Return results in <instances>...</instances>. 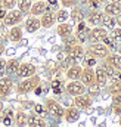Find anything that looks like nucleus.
<instances>
[{
  "label": "nucleus",
  "instance_id": "9d476101",
  "mask_svg": "<svg viewBox=\"0 0 121 127\" xmlns=\"http://www.w3.org/2000/svg\"><path fill=\"white\" fill-rule=\"evenodd\" d=\"M80 81L86 86V87H91L96 84V77H94V69L90 66H86L83 68V72H81V77H80Z\"/></svg>",
  "mask_w": 121,
  "mask_h": 127
},
{
  "label": "nucleus",
  "instance_id": "a19ab883",
  "mask_svg": "<svg viewBox=\"0 0 121 127\" xmlns=\"http://www.w3.org/2000/svg\"><path fill=\"white\" fill-rule=\"evenodd\" d=\"M46 4H47V9H49V10H50L52 7L55 9V7H58V0H47Z\"/></svg>",
  "mask_w": 121,
  "mask_h": 127
},
{
  "label": "nucleus",
  "instance_id": "37998d69",
  "mask_svg": "<svg viewBox=\"0 0 121 127\" xmlns=\"http://www.w3.org/2000/svg\"><path fill=\"white\" fill-rule=\"evenodd\" d=\"M34 109H35L34 112H37V114H43V112L46 111V109H44V106H43V105H40V103H37V105L34 106Z\"/></svg>",
  "mask_w": 121,
  "mask_h": 127
},
{
  "label": "nucleus",
  "instance_id": "c756f323",
  "mask_svg": "<svg viewBox=\"0 0 121 127\" xmlns=\"http://www.w3.org/2000/svg\"><path fill=\"white\" fill-rule=\"evenodd\" d=\"M102 27H105L106 30H112V28H115V27H117L115 16L105 15V16H103V21H102Z\"/></svg>",
  "mask_w": 121,
  "mask_h": 127
},
{
  "label": "nucleus",
  "instance_id": "0eeeda50",
  "mask_svg": "<svg viewBox=\"0 0 121 127\" xmlns=\"http://www.w3.org/2000/svg\"><path fill=\"white\" fill-rule=\"evenodd\" d=\"M13 90V80L10 75H3L0 78V97L4 99L12 93Z\"/></svg>",
  "mask_w": 121,
  "mask_h": 127
},
{
  "label": "nucleus",
  "instance_id": "09e8293b",
  "mask_svg": "<svg viewBox=\"0 0 121 127\" xmlns=\"http://www.w3.org/2000/svg\"><path fill=\"white\" fill-rule=\"evenodd\" d=\"M3 52H4V46L3 43H0V55H3Z\"/></svg>",
  "mask_w": 121,
  "mask_h": 127
},
{
  "label": "nucleus",
  "instance_id": "20e7f679",
  "mask_svg": "<svg viewBox=\"0 0 121 127\" xmlns=\"http://www.w3.org/2000/svg\"><path fill=\"white\" fill-rule=\"evenodd\" d=\"M65 92L69 96L75 97V96L84 95L87 92V87L80 81V80H69V83L65 86Z\"/></svg>",
  "mask_w": 121,
  "mask_h": 127
},
{
  "label": "nucleus",
  "instance_id": "a211bd4d",
  "mask_svg": "<svg viewBox=\"0 0 121 127\" xmlns=\"http://www.w3.org/2000/svg\"><path fill=\"white\" fill-rule=\"evenodd\" d=\"M25 31L27 32H35L40 30V18L38 16H32V15H30L27 19H25Z\"/></svg>",
  "mask_w": 121,
  "mask_h": 127
},
{
  "label": "nucleus",
  "instance_id": "f8f14e48",
  "mask_svg": "<svg viewBox=\"0 0 121 127\" xmlns=\"http://www.w3.org/2000/svg\"><path fill=\"white\" fill-rule=\"evenodd\" d=\"M103 13L105 15H111V16H117L121 13V1L120 0H109L105 3V7H103Z\"/></svg>",
  "mask_w": 121,
  "mask_h": 127
},
{
  "label": "nucleus",
  "instance_id": "e433bc0d",
  "mask_svg": "<svg viewBox=\"0 0 121 127\" xmlns=\"http://www.w3.org/2000/svg\"><path fill=\"white\" fill-rule=\"evenodd\" d=\"M102 43H103V44H105V46H106L109 50H114V49H117V46H115V41L111 38V35H109V34H108V35H106V37L102 40Z\"/></svg>",
  "mask_w": 121,
  "mask_h": 127
},
{
  "label": "nucleus",
  "instance_id": "cd10ccee",
  "mask_svg": "<svg viewBox=\"0 0 121 127\" xmlns=\"http://www.w3.org/2000/svg\"><path fill=\"white\" fill-rule=\"evenodd\" d=\"M16 4H18V10H21L24 15H30V9H31V4H32V0H18Z\"/></svg>",
  "mask_w": 121,
  "mask_h": 127
},
{
  "label": "nucleus",
  "instance_id": "603ef678",
  "mask_svg": "<svg viewBox=\"0 0 121 127\" xmlns=\"http://www.w3.org/2000/svg\"><path fill=\"white\" fill-rule=\"evenodd\" d=\"M97 1H99V3L102 4V3H106V1H109V0H97Z\"/></svg>",
  "mask_w": 121,
  "mask_h": 127
},
{
  "label": "nucleus",
  "instance_id": "f704fd0d",
  "mask_svg": "<svg viewBox=\"0 0 121 127\" xmlns=\"http://www.w3.org/2000/svg\"><path fill=\"white\" fill-rule=\"evenodd\" d=\"M111 38L115 43H120L121 41V27H115V28L111 30Z\"/></svg>",
  "mask_w": 121,
  "mask_h": 127
},
{
  "label": "nucleus",
  "instance_id": "412c9836",
  "mask_svg": "<svg viewBox=\"0 0 121 127\" xmlns=\"http://www.w3.org/2000/svg\"><path fill=\"white\" fill-rule=\"evenodd\" d=\"M56 32H58V35L60 38H66V37L72 35L74 30H72V25L69 22H60L58 25V28H56Z\"/></svg>",
  "mask_w": 121,
  "mask_h": 127
},
{
  "label": "nucleus",
  "instance_id": "1a4fd4ad",
  "mask_svg": "<svg viewBox=\"0 0 121 127\" xmlns=\"http://www.w3.org/2000/svg\"><path fill=\"white\" fill-rule=\"evenodd\" d=\"M35 74H37V66L34 64L24 62V64H19L16 77H19V78H28L31 75H35Z\"/></svg>",
  "mask_w": 121,
  "mask_h": 127
},
{
  "label": "nucleus",
  "instance_id": "dca6fc26",
  "mask_svg": "<svg viewBox=\"0 0 121 127\" xmlns=\"http://www.w3.org/2000/svg\"><path fill=\"white\" fill-rule=\"evenodd\" d=\"M46 10H49L46 1H43V0H37V1H34V3L31 4L30 15H32V16H41Z\"/></svg>",
  "mask_w": 121,
  "mask_h": 127
},
{
  "label": "nucleus",
  "instance_id": "ea45409f",
  "mask_svg": "<svg viewBox=\"0 0 121 127\" xmlns=\"http://www.w3.org/2000/svg\"><path fill=\"white\" fill-rule=\"evenodd\" d=\"M121 103V92L112 95V105H120Z\"/></svg>",
  "mask_w": 121,
  "mask_h": 127
},
{
  "label": "nucleus",
  "instance_id": "c85d7f7f",
  "mask_svg": "<svg viewBox=\"0 0 121 127\" xmlns=\"http://www.w3.org/2000/svg\"><path fill=\"white\" fill-rule=\"evenodd\" d=\"M55 18H56V22H58V24H60V22H66V21L69 19V12H68L65 7L58 9V10L55 12Z\"/></svg>",
  "mask_w": 121,
  "mask_h": 127
},
{
  "label": "nucleus",
  "instance_id": "4be33fe9",
  "mask_svg": "<svg viewBox=\"0 0 121 127\" xmlns=\"http://www.w3.org/2000/svg\"><path fill=\"white\" fill-rule=\"evenodd\" d=\"M69 18L72 19L74 24H78V22H81V21H86V15H84L83 9H81V7H77V6H74V7L71 9Z\"/></svg>",
  "mask_w": 121,
  "mask_h": 127
},
{
  "label": "nucleus",
  "instance_id": "f3484780",
  "mask_svg": "<svg viewBox=\"0 0 121 127\" xmlns=\"http://www.w3.org/2000/svg\"><path fill=\"white\" fill-rule=\"evenodd\" d=\"M27 127H47V124H46V121L41 118L40 114L32 112V114H28V118H27Z\"/></svg>",
  "mask_w": 121,
  "mask_h": 127
},
{
  "label": "nucleus",
  "instance_id": "864d4df0",
  "mask_svg": "<svg viewBox=\"0 0 121 127\" xmlns=\"http://www.w3.org/2000/svg\"><path fill=\"white\" fill-rule=\"evenodd\" d=\"M118 124H120V127H121V115H120V120H118Z\"/></svg>",
  "mask_w": 121,
  "mask_h": 127
},
{
  "label": "nucleus",
  "instance_id": "6e6d98bb",
  "mask_svg": "<svg viewBox=\"0 0 121 127\" xmlns=\"http://www.w3.org/2000/svg\"><path fill=\"white\" fill-rule=\"evenodd\" d=\"M35 1H37V0H35Z\"/></svg>",
  "mask_w": 121,
  "mask_h": 127
},
{
  "label": "nucleus",
  "instance_id": "473e14b6",
  "mask_svg": "<svg viewBox=\"0 0 121 127\" xmlns=\"http://www.w3.org/2000/svg\"><path fill=\"white\" fill-rule=\"evenodd\" d=\"M102 66H103V69H105V72H106L108 78H112V77H115V75H117V69H115L112 65H109L108 62H103V64H102Z\"/></svg>",
  "mask_w": 121,
  "mask_h": 127
},
{
  "label": "nucleus",
  "instance_id": "6ab92c4d",
  "mask_svg": "<svg viewBox=\"0 0 121 127\" xmlns=\"http://www.w3.org/2000/svg\"><path fill=\"white\" fill-rule=\"evenodd\" d=\"M94 77H96V84H97L99 87L106 86V83H108V80H109L102 65H100V66H97V68H94Z\"/></svg>",
  "mask_w": 121,
  "mask_h": 127
},
{
  "label": "nucleus",
  "instance_id": "bb28decb",
  "mask_svg": "<svg viewBox=\"0 0 121 127\" xmlns=\"http://www.w3.org/2000/svg\"><path fill=\"white\" fill-rule=\"evenodd\" d=\"M19 61L18 59H15V58H12V59H9V61H6V74L7 75H16V72H18V68H19Z\"/></svg>",
  "mask_w": 121,
  "mask_h": 127
},
{
  "label": "nucleus",
  "instance_id": "a878e982",
  "mask_svg": "<svg viewBox=\"0 0 121 127\" xmlns=\"http://www.w3.org/2000/svg\"><path fill=\"white\" fill-rule=\"evenodd\" d=\"M105 62H108L109 65H112L117 71H121V55L118 53H111L105 58Z\"/></svg>",
  "mask_w": 121,
  "mask_h": 127
},
{
  "label": "nucleus",
  "instance_id": "7ed1b4c3",
  "mask_svg": "<svg viewBox=\"0 0 121 127\" xmlns=\"http://www.w3.org/2000/svg\"><path fill=\"white\" fill-rule=\"evenodd\" d=\"M24 19V13L18 9H10L6 12V16L3 18V24L6 27H15V25H19Z\"/></svg>",
  "mask_w": 121,
  "mask_h": 127
},
{
  "label": "nucleus",
  "instance_id": "f257e3e1",
  "mask_svg": "<svg viewBox=\"0 0 121 127\" xmlns=\"http://www.w3.org/2000/svg\"><path fill=\"white\" fill-rule=\"evenodd\" d=\"M40 83H41V80H40V77L35 74V75H31L28 78H24L21 83H18V86H16V93H19V95H27V93H30V92H34L38 86H40Z\"/></svg>",
  "mask_w": 121,
  "mask_h": 127
},
{
  "label": "nucleus",
  "instance_id": "2eb2a0df",
  "mask_svg": "<svg viewBox=\"0 0 121 127\" xmlns=\"http://www.w3.org/2000/svg\"><path fill=\"white\" fill-rule=\"evenodd\" d=\"M80 109L75 108V106H69L63 111V120L66 123H77L80 120Z\"/></svg>",
  "mask_w": 121,
  "mask_h": 127
},
{
  "label": "nucleus",
  "instance_id": "8fccbe9b",
  "mask_svg": "<svg viewBox=\"0 0 121 127\" xmlns=\"http://www.w3.org/2000/svg\"><path fill=\"white\" fill-rule=\"evenodd\" d=\"M117 80L121 81V71H117Z\"/></svg>",
  "mask_w": 121,
  "mask_h": 127
},
{
  "label": "nucleus",
  "instance_id": "5fc2aeb1",
  "mask_svg": "<svg viewBox=\"0 0 121 127\" xmlns=\"http://www.w3.org/2000/svg\"><path fill=\"white\" fill-rule=\"evenodd\" d=\"M0 7H1V3H0Z\"/></svg>",
  "mask_w": 121,
  "mask_h": 127
},
{
  "label": "nucleus",
  "instance_id": "49530a36",
  "mask_svg": "<svg viewBox=\"0 0 121 127\" xmlns=\"http://www.w3.org/2000/svg\"><path fill=\"white\" fill-rule=\"evenodd\" d=\"M115 21H117V27H121V13L115 16Z\"/></svg>",
  "mask_w": 121,
  "mask_h": 127
},
{
  "label": "nucleus",
  "instance_id": "4468645a",
  "mask_svg": "<svg viewBox=\"0 0 121 127\" xmlns=\"http://www.w3.org/2000/svg\"><path fill=\"white\" fill-rule=\"evenodd\" d=\"M55 24H56V18H55V13L52 10H46L40 16V25L43 28H52Z\"/></svg>",
  "mask_w": 121,
  "mask_h": 127
},
{
  "label": "nucleus",
  "instance_id": "3c124183",
  "mask_svg": "<svg viewBox=\"0 0 121 127\" xmlns=\"http://www.w3.org/2000/svg\"><path fill=\"white\" fill-rule=\"evenodd\" d=\"M117 52H118V55H121V44L117 47Z\"/></svg>",
  "mask_w": 121,
  "mask_h": 127
},
{
  "label": "nucleus",
  "instance_id": "b1692460",
  "mask_svg": "<svg viewBox=\"0 0 121 127\" xmlns=\"http://www.w3.org/2000/svg\"><path fill=\"white\" fill-rule=\"evenodd\" d=\"M1 115H0V121H1V124H4V126H12L13 124V111L10 109V108H7V109H3L1 112H0Z\"/></svg>",
  "mask_w": 121,
  "mask_h": 127
},
{
  "label": "nucleus",
  "instance_id": "2f4dec72",
  "mask_svg": "<svg viewBox=\"0 0 121 127\" xmlns=\"http://www.w3.org/2000/svg\"><path fill=\"white\" fill-rule=\"evenodd\" d=\"M52 90H53L55 95H60V93L65 90V86L62 84L60 80H53V81H52Z\"/></svg>",
  "mask_w": 121,
  "mask_h": 127
},
{
  "label": "nucleus",
  "instance_id": "7c9ffc66",
  "mask_svg": "<svg viewBox=\"0 0 121 127\" xmlns=\"http://www.w3.org/2000/svg\"><path fill=\"white\" fill-rule=\"evenodd\" d=\"M108 92H109L111 95L120 93V92H121V81H120V80H114V81L108 86Z\"/></svg>",
  "mask_w": 121,
  "mask_h": 127
},
{
  "label": "nucleus",
  "instance_id": "f03ea898",
  "mask_svg": "<svg viewBox=\"0 0 121 127\" xmlns=\"http://www.w3.org/2000/svg\"><path fill=\"white\" fill-rule=\"evenodd\" d=\"M44 109L47 111V114L55 118V120H62L63 118V108L60 106V103H58L55 99H47L44 102Z\"/></svg>",
  "mask_w": 121,
  "mask_h": 127
},
{
  "label": "nucleus",
  "instance_id": "423d86ee",
  "mask_svg": "<svg viewBox=\"0 0 121 127\" xmlns=\"http://www.w3.org/2000/svg\"><path fill=\"white\" fill-rule=\"evenodd\" d=\"M87 52L90 53V55H93L96 59H105L108 55H109V49L102 43V41H99V43H93L90 47L87 49Z\"/></svg>",
  "mask_w": 121,
  "mask_h": 127
},
{
  "label": "nucleus",
  "instance_id": "c03bdc74",
  "mask_svg": "<svg viewBox=\"0 0 121 127\" xmlns=\"http://www.w3.org/2000/svg\"><path fill=\"white\" fill-rule=\"evenodd\" d=\"M114 114H117L118 117L121 115V103L120 105H114Z\"/></svg>",
  "mask_w": 121,
  "mask_h": 127
},
{
  "label": "nucleus",
  "instance_id": "de8ad7c7",
  "mask_svg": "<svg viewBox=\"0 0 121 127\" xmlns=\"http://www.w3.org/2000/svg\"><path fill=\"white\" fill-rule=\"evenodd\" d=\"M4 109V105H3V100H1V97H0V112Z\"/></svg>",
  "mask_w": 121,
  "mask_h": 127
},
{
  "label": "nucleus",
  "instance_id": "393cba45",
  "mask_svg": "<svg viewBox=\"0 0 121 127\" xmlns=\"http://www.w3.org/2000/svg\"><path fill=\"white\" fill-rule=\"evenodd\" d=\"M27 118L28 114H25L24 111H16L13 114V124L16 127H27Z\"/></svg>",
  "mask_w": 121,
  "mask_h": 127
},
{
  "label": "nucleus",
  "instance_id": "39448f33",
  "mask_svg": "<svg viewBox=\"0 0 121 127\" xmlns=\"http://www.w3.org/2000/svg\"><path fill=\"white\" fill-rule=\"evenodd\" d=\"M65 50H66V53H68V61H71L72 65L77 64V61L81 59V58L84 56V53H86L83 44H80V43H75V44H72V46H68V47H65Z\"/></svg>",
  "mask_w": 121,
  "mask_h": 127
},
{
  "label": "nucleus",
  "instance_id": "c9c22d12",
  "mask_svg": "<svg viewBox=\"0 0 121 127\" xmlns=\"http://www.w3.org/2000/svg\"><path fill=\"white\" fill-rule=\"evenodd\" d=\"M16 1H18V0H0V3H1V7H3V9H6V10L15 9V6H16Z\"/></svg>",
  "mask_w": 121,
  "mask_h": 127
},
{
  "label": "nucleus",
  "instance_id": "72a5a7b5",
  "mask_svg": "<svg viewBox=\"0 0 121 127\" xmlns=\"http://www.w3.org/2000/svg\"><path fill=\"white\" fill-rule=\"evenodd\" d=\"M83 58H84V64H86V66H90L91 68V66H94V65L97 64V59H96L93 55H90L89 52H86Z\"/></svg>",
  "mask_w": 121,
  "mask_h": 127
},
{
  "label": "nucleus",
  "instance_id": "79ce46f5",
  "mask_svg": "<svg viewBox=\"0 0 121 127\" xmlns=\"http://www.w3.org/2000/svg\"><path fill=\"white\" fill-rule=\"evenodd\" d=\"M89 6H90V9H99L100 3L97 0H89Z\"/></svg>",
  "mask_w": 121,
  "mask_h": 127
},
{
  "label": "nucleus",
  "instance_id": "ddd939ff",
  "mask_svg": "<svg viewBox=\"0 0 121 127\" xmlns=\"http://www.w3.org/2000/svg\"><path fill=\"white\" fill-rule=\"evenodd\" d=\"M91 102H93V100H91V97H90V96H87L86 93L74 97V106H75V108H78L80 111H83V109H89V108L91 106Z\"/></svg>",
  "mask_w": 121,
  "mask_h": 127
},
{
  "label": "nucleus",
  "instance_id": "58836bf2",
  "mask_svg": "<svg viewBox=\"0 0 121 127\" xmlns=\"http://www.w3.org/2000/svg\"><path fill=\"white\" fill-rule=\"evenodd\" d=\"M6 74V61L0 58V78Z\"/></svg>",
  "mask_w": 121,
  "mask_h": 127
},
{
  "label": "nucleus",
  "instance_id": "a18cd8bd",
  "mask_svg": "<svg viewBox=\"0 0 121 127\" xmlns=\"http://www.w3.org/2000/svg\"><path fill=\"white\" fill-rule=\"evenodd\" d=\"M6 16V9H3V7H0V19H3Z\"/></svg>",
  "mask_w": 121,
  "mask_h": 127
},
{
  "label": "nucleus",
  "instance_id": "4d7b16f0",
  "mask_svg": "<svg viewBox=\"0 0 121 127\" xmlns=\"http://www.w3.org/2000/svg\"><path fill=\"white\" fill-rule=\"evenodd\" d=\"M120 1H121V0H120Z\"/></svg>",
  "mask_w": 121,
  "mask_h": 127
},
{
  "label": "nucleus",
  "instance_id": "4c0bfd02",
  "mask_svg": "<svg viewBox=\"0 0 121 127\" xmlns=\"http://www.w3.org/2000/svg\"><path fill=\"white\" fill-rule=\"evenodd\" d=\"M60 4H62V7H74V6H77V3H78V0H59Z\"/></svg>",
  "mask_w": 121,
  "mask_h": 127
},
{
  "label": "nucleus",
  "instance_id": "aec40b11",
  "mask_svg": "<svg viewBox=\"0 0 121 127\" xmlns=\"http://www.w3.org/2000/svg\"><path fill=\"white\" fill-rule=\"evenodd\" d=\"M81 72H83V66H80L78 64H74L66 69V78L68 80H80Z\"/></svg>",
  "mask_w": 121,
  "mask_h": 127
},
{
  "label": "nucleus",
  "instance_id": "9b49d317",
  "mask_svg": "<svg viewBox=\"0 0 121 127\" xmlns=\"http://www.w3.org/2000/svg\"><path fill=\"white\" fill-rule=\"evenodd\" d=\"M108 35V31L105 27L99 25V27H93L91 30H89V40L93 41V43H99L102 41L105 37Z\"/></svg>",
  "mask_w": 121,
  "mask_h": 127
},
{
  "label": "nucleus",
  "instance_id": "6e6552de",
  "mask_svg": "<svg viewBox=\"0 0 121 127\" xmlns=\"http://www.w3.org/2000/svg\"><path fill=\"white\" fill-rule=\"evenodd\" d=\"M103 16L105 13L99 9H91L90 12L86 15V22L91 25V27H99L102 25V21H103Z\"/></svg>",
  "mask_w": 121,
  "mask_h": 127
},
{
  "label": "nucleus",
  "instance_id": "5701e85b",
  "mask_svg": "<svg viewBox=\"0 0 121 127\" xmlns=\"http://www.w3.org/2000/svg\"><path fill=\"white\" fill-rule=\"evenodd\" d=\"M22 35H24V31L19 25H15V27H10L9 30V40L13 41V43H18L22 40Z\"/></svg>",
  "mask_w": 121,
  "mask_h": 127
}]
</instances>
